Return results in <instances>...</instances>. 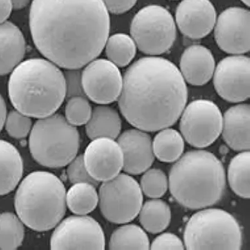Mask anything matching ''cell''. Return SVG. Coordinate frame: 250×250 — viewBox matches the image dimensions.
Returning a JSON list of instances; mask_svg holds the SVG:
<instances>
[{
  "instance_id": "6da1fadb",
  "label": "cell",
  "mask_w": 250,
  "mask_h": 250,
  "mask_svg": "<svg viewBox=\"0 0 250 250\" xmlns=\"http://www.w3.org/2000/svg\"><path fill=\"white\" fill-rule=\"evenodd\" d=\"M30 27L36 47L49 61L81 69L101 54L110 19L102 0H33Z\"/></svg>"
},
{
  "instance_id": "7a4b0ae2",
  "label": "cell",
  "mask_w": 250,
  "mask_h": 250,
  "mask_svg": "<svg viewBox=\"0 0 250 250\" xmlns=\"http://www.w3.org/2000/svg\"><path fill=\"white\" fill-rule=\"evenodd\" d=\"M187 99V85L177 67L163 58L145 57L125 73L118 105L129 124L155 132L178 121Z\"/></svg>"
},
{
  "instance_id": "3957f363",
  "label": "cell",
  "mask_w": 250,
  "mask_h": 250,
  "mask_svg": "<svg viewBox=\"0 0 250 250\" xmlns=\"http://www.w3.org/2000/svg\"><path fill=\"white\" fill-rule=\"evenodd\" d=\"M8 95L13 106L24 115L39 119L49 117L66 98L64 74L48 60H26L13 70Z\"/></svg>"
},
{
  "instance_id": "277c9868",
  "label": "cell",
  "mask_w": 250,
  "mask_h": 250,
  "mask_svg": "<svg viewBox=\"0 0 250 250\" xmlns=\"http://www.w3.org/2000/svg\"><path fill=\"white\" fill-rule=\"evenodd\" d=\"M226 185L224 167L208 151H189L172 167L169 187L172 196L182 206L204 208L220 200Z\"/></svg>"
},
{
  "instance_id": "5b68a950",
  "label": "cell",
  "mask_w": 250,
  "mask_h": 250,
  "mask_svg": "<svg viewBox=\"0 0 250 250\" xmlns=\"http://www.w3.org/2000/svg\"><path fill=\"white\" fill-rule=\"evenodd\" d=\"M66 189L54 174L32 172L20 183L15 196L17 215L30 229L50 230L65 215Z\"/></svg>"
},
{
  "instance_id": "8992f818",
  "label": "cell",
  "mask_w": 250,
  "mask_h": 250,
  "mask_svg": "<svg viewBox=\"0 0 250 250\" xmlns=\"http://www.w3.org/2000/svg\"><path fill=\"white\" fill-rule=\"evenodd\" d=\"M29 148L31 156L42 166L65 167L77 156L80 135L75 126L60 114L40 118L31 129Z\"/></svg>"
},
{
  "instance_id": "52a82bcc",
  "label": "cell",
  "mask_w": 250,
  "mask_h": 250,
  "mask_svg": "<svg viewBox=\"0 0 250 250\" xmlns=\"http://www.w3.org/2000/svg\"><path fill=\"white\" fill-rule=\"evenodd\" d=\"M242 241L237 221L220 209H204L194 214L184 231L187 250H238L242 248Z\"/></svg>"
},
{
  "instance_id": "ba28073f",
  "label": "cell",
  "mask_w": 250,
  "mask_h": 250,
  "mask_svg": "<svg viewBox=\"0 0 250 250\" xmlns=\"http://www.w3.org/2000/svg\"><path fill=\"white\" fill-rule=\"evenodd\" d=\"M130 31L140 50L150 55L167 52L176 38L173 17L167 9L158 5L140 10L131 22Z\"/></svg>"
},
{
  "instance_id": "9c48e42d",
  "label": "cell",
  "mask_w": 250,
  "mask_h": 250,
  "mask_svg": "<svg viewBox=\"0 0 250 250\" xmlns=\"http://www.w3.org/2000/svg\"><path fill=\"white\" fill-rule=\"evenodd\" d=\"M98 197L103 216L116 224L130 222L137 217L144 200L140 185L125 173L103 182Z\"/></svg>"
},
{
  "instance_id": "30bf717a",
  "label": "cell",
  "mask_w": 250,
  "mask_h": 250,
  "mask_svg": "<svg viewBox=\"0 0 250 250\" xmlns=\"http://www.w3.org/2000/svg\"><path fill=\"white\" fill-rule=\"evenodd\" d=\"M181 116L180 128L183 137L195 148L210 146L222 133V113L217 105L209 100L192 102Z\"/></svg>"
},
{
  "instance_id": "8fae6325",
  "label": "cell",
  "mask_w": 250,
  "mask_h": 250,
  "mask_svg": "<svg viewBox=\"0 0 250 250\" xmlns=\"http://www.w3.org/2000/svg\"><path fill=\"white\" fill-rule=\"evenodd\" d=\"M52 250H104L105 237L95 219L71 216L59 223L50 240Z\"/></svg>"
},
{
  "instance_id": "7c38bea8",
  "label": "cell",
  "mask_w": 250,
  "mask_h": 250,
  "mask_svg": "<svg viewBox=\"0 0 250 250\" xmlns=\"http://www.w3.org/2000/svg\"><path fill=\"white\" fill-rule=\"evenodd\" d=\"M84 95L99 104L117 101L121 94L123 77L118 66L105 59H95L82 72Z\"/></svg>"
},
{
  "instance_id": "4fadbf2b",
  "label": "cell",
  "mask_w": 250,
  "mask_h": 250,
  "mask_svg": "<svg viewBox=\"0 0 250 250\" xmlns=\"http://www.w3.org/2000/svg\"><path fill=\"white\" fill-rule=\"evenodd\" d=\"M250 62L243 55L225 58L219 62L214 75V85L227 102H244L250 97Z\"/></svg>"
},
{
  "instance_id": "5bb4252c",
  "label": "cell",
  "mask_w": 250,
  "mask_h": 250,
  "mask_svg": "<svg viewBox=\"0 0 250 250\" xmlns=\"http://www.w3.org/2000/svg\"><path fill=\"white\" fill-rule=\"evenodd\" d=\"M215 37L222 50L231 54H243L250 50L249 10L242 8L227 9L216 21Z\"/></svg>"
},
{
  "instance_id": "9a60e30c",
  "label": "cell",
  "mask_w": 250,
  "mask_h": 250,
  "mask_svg": "<svg viewBox=\"0 0 250 250\" xmlns=\"http://www.w3.org/2000/svg\"><path fill=\"white\" fill-rule=\"evenodd\" d=\"M83 156L87 171L98 183L113 179L124 167L122 149L118 142L111 138L92 140Z\"/></svg>"
},
{
  "instance_id": "2e32d148",
  "label": "cell",
  "mask_w": 250,
  "mask_h": 250,
  "mask_svg": "<svg viewBox=\"0 0 250 250\" xmlns=\"http://www.w3.org/2000/svg\"><path fill=\"white\" fill-rule=\"evenodd\" d=\"M176 21L183 34L192 39H202L215 25V9L209 0H183L176 9Z\"/></svg>"
},
{
  "instance_id": "e0dca14e",
  "label": "cell",
  "mask_w": 250,
  "mask_h": 250,
  "mask_svg": "<svg viewBox=\"0 0 250 250\" xmlns=\"http://www.w3.org/2000/svg\"><path fill=\"white\" fill-rule=\"evenodd\" d=\"M118 138L124 155V170L131 175L146 171L153 164L155 156L148 134L139 129H129Z\"/></svg>"
},
{
  "instance_id": "ac0fdd59",
  "label": "cell",
  "mask_w": 250,
  "mask_h": 250,
  "mask_svg": "<svg viewBox=\"0 0 250 250\" xmlns=\"http://www.w3.org/2000/svg\"><path fill=\"white\" fill-rule=\"evenodd\" d=\"M181 74L188 83L202 86L213 77L215 62L208 49L202 45L188 47L180 60Z\"/></svg>"
},
{
  "instance_id": "d6986e66",
  "label": "cell",
  "mask_w": 250,
  "mask_h": 250,
  "mask_svg": "<svg viewBox=\"0 0 250 250\" xmlns=\"http://www.w3.org/2000/svg\"><path fill=\"white\" fill-rule=\"evenodd\" d=\"M250 107L240 104L228 109L223 117V139L234 151L250 150Z\"/></svg>"
},
{
  "instance_id": "ffe728a7",
  "label": "cell",
  "mask_w": 250,
  "mask_h": 250,
  "mask_svg": "<svg viewBox=\"0 0 250 250\" xmlns=\"http://www.w3.org/2000/svg\"><path fill=\"white\" fill-rule=\"evenodd\" d=\"M25 52V40L19 28L10 21L0 23V75L12 72Z\"/></svg>"
},
{
  "instance_id": "44dd1931",
  "label": "cell",
  "mask_w": 250,
  "mask_h": 250,
  "mask_svg": "<svg viewBox=\"0 0 250 250\" xmlns=\"http://www.w3.org/2000/svg\"><path fill=\"white\" fill-rule=\"evenodd\" d=\"M23 174V162L17 148L0 140V196L6 195L19 185Z\"/></svg>"
},
{
  "instance_id": "7402d4cb",
  "label": "cell",
  "mask_w": 250,
  "mask_h": 250,
  "mask_svg": "<svg viewBox=\"0 0 250 250\" xmlns=\"http://www.w3.org/2000/svg\"><path fill=\"white\" fill-rule=\"evenodd\" d=\"M122 120L116 109L105 104L96 106L86 124V133L91 140L109 138L115 140L120 136Z\"/></svg>"
},
{
  "instance_id": "603a6c76",
  "label": "cell",
  "mask_w": 250,
  "mask_h": 250,
  "mask_svg": "<svg viewBox=\"0 0 250 250\" xmlns=\"http://www.w3.org/2000/svg\"><path fill=\"white\" fill-rule=\"evenodd\" d=\"M139 214L142 227L153 234L164 231L171 222L170 208L164 201L158 198L147 201L141 208Z\"/></svg>"
},
{
  "instance_id": "cb8c5ba5",
  "label": "cell",
  "mask_w": 250,
  "mask_h": 250,
  "mask_svg": "<svg viewBox=\"0 0 250 250\" xmlns=\"http://www.w3.org/2000/svg\"><path fill=\"white\" fill-rule=\"evenodd\" d=\"M154 155L160 162L170 163L182 156L185 148L184 138L179 132L172 128L162 129L152 142Z\"/></svg>"
},
{
  "instance_id": "d4e9b609",
  "label": "cell",
  "mask_w": 250,
  "mask_h": 250,
  "mask_svg": "<svg viewBox=\"0 0 250 250\" xmlns=\"http://www.w3.org/2000/svg\"><path fill=\"white\" fill-rule=\"evenodd\" d=\"M99 202L96 187L88 183L73 184L66 193V206L77 215H86L95 210Z\"/></svg>"
},
{
  "instance_id": "484cf974",
  "label": "cell",
  "mask_w": 250,
  "mask_h": 250,
  "mask_svg": "<svg viewBox=\"0 0 250 250\" xmlns=\"http://www.w3.org/2000/svg\"><path fill=\"white\" fill-rule=\"evenodd\" d=\"M250 151H242L231 160L228 169L232 190L245 199L250 198Z\"/></svg>"
},
{
  "instance_id": "4316f807",
  "label": "cell",
  "mask_w": 250,
  "mask_h": 250,
  "mask_svg": "<svg viewBox=\"0 0 250 250\" xmlns=\"http://www.w3.org/2000/svg\"><path fill=\"white\" fill-rule=\"evenodd\" d=\"M109 249L148 250V237L137 225H125L118 228L111 234Z\"/></svg>"
},
{
  "instance_id": "83f0119b",
  "label": "cell",
  "mask_w": 250,
  "mask_h": 250,
  "mask_svg": "<svg viewBox=\"0 0 250 250\" xmlns=\"http://www.w3.org/2000/svg\"><path fill=\"white\" fill-rule=\"evenodd\" d=\"M104 47L109 61L118 67L128 65L137 53L135 41L124 33H118L108 38Z\"/></svg>"
},
{
  "instance_id": "f1b7e54d",
  "label": "cell",
  "mask_w": 250,
  "mask_h": 250,
  "mask_svg": "<svg viewBox=\"0 0 250 250\" xmlns=\"http://www.w3.org/2000/svg\"><path fill=\"white\" fill-rule=\"evenodd\" d=\"M23 223L10 212L0 214V249L16 250L23 243Z\"/></svg>"
},
{
  "instance_id": "f546056e",
  "label": "cell",
  "mask_w": 250,
  "mask_h": 250,
  "mask_svg": "<svg viewBox=\"0 0 250 250\" xmlns=\"http://www.w3.org/2000/svg\"><path fill=\"white\" fill-rule=\"evenodd\" d=\"M92 111L86 97L77 96L69 98L65 106V118L73 126H82L90 119Z\"/></svg>"
},
{
  "instance_id": "4dcf8cb0",
  "label": "cell",
  "mask_w": 250,
  "mask_h": 250,
  "mask_svg": "<svg viewBox=\"0 0 250 250\" xmlns=\"http://www.w3.org/2000/svg\"><path fill=\"white\" fill-rule=\"evenodd\" d=\"M168 179L164 171L153 168L145 172L141 180V189L145 195L151 198H160L168 189Z\"/></svg>"
},
{
  "instance_id": "1f68e13d",
  "label": "cell",
  "mask_w": 250,
  "mask_h": 250,
  "mask_svg": "<svg viewBox=\"0 0 250 250\" xmlns=\"http://www.w3.org/2000/svg\"><path fill=\"white\" fill-rule=\"evenodd\" d=\"M4 125L9 135L15 139L27 137L32 129V121L30 117L17 109L10 111L6 116Z\"/></svg>"
},
{
  "instance_id": "d6a6232c",
  "label": "cell",
  "mask_w": 250,
  "mask_h": 250,
  "mask_svg": "<svg viewBox=\"0 0 250 250\" xmlns=\"http://www.w3.org/2000/svg\"><path fill=\"white\" fill-rule=\"evenodd\" d=\"M68 165L66 170L67 176L71 184L88 183L96 187L98 186L99 183L94 180L87 171L83 155L76 156Z\"/></svg>"
},
{
  "instance_id": "836d02e7",
  "label": "cell",
  "mask_w": 250,
  "mask_h": 250,
  "mask_svg": "<svg viewBox=\"0 0 250 250\" xmlns=\"http://www.w3.org/2000/svg\"><path fill=\"white\" fill-rule=\"evenodd\" d=\"M64 77L66 83V98L69 99L77 96L86 97L83 89L80 69H69L64 72Z\"/></svg>"
},
{
  "instance_id": "e575fe53",
  "label": "cell",
  "mask_w": 250,
  "mask_h": 250,
  "mask_svg": "<svg viewBox=\"0 0 250 250\" xmlns=\"http://www.w3.org/2000/svg\"><path fill=\"white\" fill-rule=\"evenodd\" d=\"M149 249L152 250H184V245L175 234L165 233L156 237Z\"/></svg>"
},
{
  "instance_id": "d590c367",
  "label": "cell",
  "mask_w": 250,
  "mask_h": 250,
  "mask_svg": "<svg viewBox=\"0 0 250 250\" xmlns=\"http://www.w3.org/2000/svg\"><path fill=\"white\" fill-rule=\"evenodd\" d=\"M108 12L113 14H123L132 8L137 0H102Z\"/></svg>"
},
{
  "instance_id": "8d00e7d4",
  "label": "cell",
  "mask_w": 250,
  "mask_h": 250,
  "mask_svg": "<svg viewBox=\"0 0 250 250\" xmlns=\"http://www.w3.org/2000/svg\"><path fill=\"white\" fill-rule=\"evenodd\" d=\"M13 9L12 0H0V23L6 21Z\"/></svg>"
},
{
  "instance_id": "74e56055",
  "label": "cell",
  "mask_w": 250,
  "mask_h": 250,
  "mask_svg": "<svg viewBox=\"0 0 250 250\" xmlns=\"http://www.w3.org/2000/svg\"><path fill=\"white\" fill-rule=\"evenodd\" d=\"M6 116H7V111H6L5 102L0 95V131L3 128Z\"/></svg>"
},
{
  "instance_id": "f35d334b",
  "label": "cell",
  "mask_w": 250,
  "mask_h": 250,
  "mask_svg": "<svg viewBox=\"0 0 250 250\" xmlns=\"http://www.w3.org/2000/svg\"><path fill=\"white\" fill-rule=\"evenodd\" d=\"M13 9L16 10H21L28 5L31 0H12Z\"/></svg>"
},
{
  "instance_id": "ab89813d",
  "label": "cell",
  "mask_w": 250,
  "mask_h": 250,
  "mask_svg": "<svg viewBox=\"0 0 250 250\" xmlns=\"http://www.w3.org/2000/svg\"><path fill=\"white\" fill-rule=\"evenodd\" d=\"M242 1L246 5L249 6L250 5V0H242Z\"/></svg>"
}]
</instances>
